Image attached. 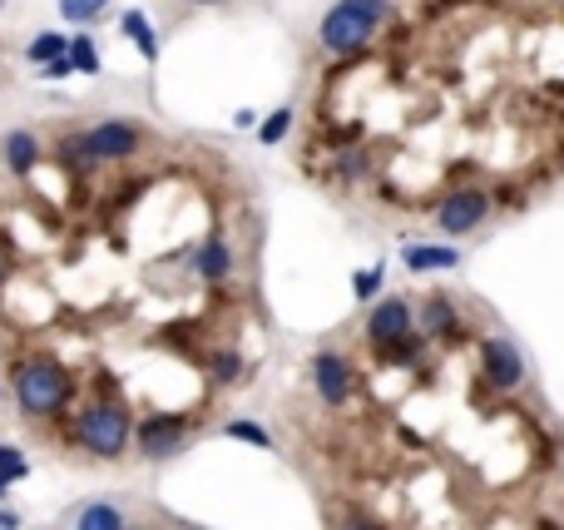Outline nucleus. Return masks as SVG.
<instances>
[{"label": "nucleus", "instance_id": "20e7f679", "mask_svg": "<svg viewBox=\"0 0 564 530\" xmlns=\"http://www.w3.org/2000/svg\"><path fill=\"white\" fill-rule=\"evenodd\" d=\"M144 144V129L134 119H95L85 134L65 139V159L69 164H119V159H134Z\"/></svg>", "mask_w": 564, "mask_h": 530}, {"label": "nucleus", "instance_id": "9b49d317", "mask_svg": "<svg viewBox=\"0 0 564 530\" xmlns=\"http://www.w3.org/2000/svg\"><path fill=\"white\" fill-rule=\"evenodd\" d=\"M401 263H406V273H416V278L456 273V268H460V248H451V244H406V248H401Z\"/></svg>", "mask_w": 564, "mask_h": 530}, {"label": "nucleus", "instance_id": "c85d7f7f", "mask_svg": "<svg viewBox=\"0 0 564 530\" xmlns=\"http://www.w3.org/2000/svg\"><path fill=\"white\" fill-rule=\"evenodd\" d=\"M0 10H6V0H0Z\"/></svg>", "mask_w": 564, "mask_h": 530}, {"label": "nucleus", "instance_id": "cd10ccee", "mask_svg": "<svg viewBox=\"0 0 564 530\" xmlns=\"http://www.w3.org/2000/svg\"><path fill=\"white\" fill-rule=\"evenodd\" d=\"M0 278H6V263H0Z\"/></svg>", "mask_w": 564, "mask_h": 530}, {"label": "nucleus", "instance_id": "b1692460", "mask_svg": "<svg viewBox=\"0 0 564 530\" xmlns=\"http://www.w3.org/2000/svg\"><path fill=\"white\" fill-rule=\"evenodd\" d=\"M0 530H20V516L10 506H0Z\"/></svg>", "mask_w": 564, "mask_h": 530}, {"label": "nucleus", "instance_id": "1a4fd4ad", "mask_svg": "<svg viewBox=\"0 0 564 530\" xmlns=\"http://www.w3.org/2000/svg\"><path fill=\"white\" fill-rule=\"evenodd\" d=\"M411 327H416V298L411 293H387V298H377V303L361 313L357 337L361 343H391V337L411 333Z\"/></svg>", "mask_w": 564, "mask_h": 530}, {"label": "nucleus", "instance_id": "ddd939ff", "mask_svg": "<svg viewBox=\"0 0 564 530\" xmlns=\"http://www.w3.org/2000/svg\"><path fill=\"white\" fill-rule=\"evenodd\" d=\"M243 372H248V363H243L238 347H218V353H208V377H214V387L243 382Z\"/></svg>", "mask_w": 564, "mask_h": 530}, {"label": "nucleus", "instance_id": "4468645a", "mask_svg": "<svg viewBox=\"0 0 564 530\" xmlns=\"http://www.w3.org/2000/svg\"><path fill=\"white\" fill-rule=\"evenodd\" d=\"M124 511H119L115 501H89V506H79V516H75V530H124Z\"/></svg>", "mask_w": 564, "mask_h": 530}, {"label": "nucleus", "instance_id": "423d86ee", "mask_svg": "<svg viewBox=\"0 0 564 530\" xmlns=\"http://www.w3.org/2000/svg\"><path fill=\"white\" fill-rule=\"evenodd\" d=\"M476 367H480V382L490 387L496 397H525L530 387V363L506 333H480L476 343Z\"/></svg>", "mask_w": 564, "mask_h": 530}, {"label": "nucleus", "instance_id": "6ab92c4d", "mask_svg": "<svg viewBox=\"0 0 564 530\" xmlns=\"http://www.w3.org/2000/svg\"><path fill=\"white\" fill-rule=\"evenodd\" d=\"M332 526L337 530H387L371 511H361V506H337V521Z\"/></svg>", "mask_w": 564, "mask_h": 530}, {"label": "nucleus", "instance_id": "f3484780", "mask_svg": "<svg viewBox=\"0 0 564 530\" xmlns=\"http://www.w3.org/2000/svg\"><path fill=\"white\" fill-rule=\"evenodd\" d=\"M25 476H30V462L15 452V446H6V442H0V486H6V491H10V486H15V482H25Z\"/></svg>", "mask_w": 564, "mask_h": 530}, {"label": "nucleus", "instance_id": "a878e982", "mask_svg": "<svg viewBox=\"0 0 564 530\" xmlns=\"http://www.w3.org/2000/svg\"><path fill=\"white\" fill-rule=\"evenodd\" d=\"M198 6H214V0H198Z\"/></svg>", "mask_w": 564, "mask_h": 530}, {"label": "nucleus", "instance_id": "a211bd4d", "mask_svg": "<svg viewBox=\"0 0 564 530\" xmlns=\"http://www.w3.org/2000/svg\"><path fill=\"white\" fill-rule=\"evenodd\" d=\"M109 0H59V15L69 20V25H89V20L105 15Z\"/></svg>", "mask_w": 564, "mask_h": 530}, {"label": "nucleus", "instance_id": "f257e3e1", "mask_svg": "<svg viewBox=\"0 0 564 530\" xmlns=\"http://www.w3.org/2000/svg\"><path fill=\"white\" fill-rule=\"evenodd\" d=\"M302 174L371 224H426L451 194L496 218L564 184V0H397L361 55L327 60Z\"/></svg>", "mask_w": 564, "mask_h": 530}, {"label": "nucleus", "instance_id": "dca6fc26", "mask_svg": "<svg viewBox=\"0 0 564 530\" xmlns=\"http://www.w3.org/2000/svg\"><path fill=\"white\" fill-rule=\"evenodd\" d=\"M69 69H79V75H95L99 69V55H95V40L89 35H69V50H65Z\"/></svg>", "mask_w": 564, "mask_h": 530}, {"label": "nucleus", "instance_id": "bb28decb", "mask_svg": "<svg viewBox=\"0 0 564 530\" xmlns=\"http://www.w3.org/2000/svg\"><path fill=\"white\" fill-rule=\"evenodd\" d=\"M0 501H6V486H0Z\"/></svg>", "mask_w": 564, "mask_h": 530}, {"label": "nucleus", "instance_id": "393cba45", "mask_svg": "<svg viewBox=\"0 0 564 530\" xmlns=\"http://www.w3.org/2000/svg\"><path fill=\"white\" fill-rule=\"evenodd\" d=\"M45 75H50V79H59V75H69V60H55V65H45Z\"/></svg>", "mask_w": 564, "mask_h": 530}, {"label": "nucleus", "instance_id": "6e6552de", "mask_svg": "<svg viewBox=\"0 0 564 530\" xmlns=\"http://www.w3.org/2000/svg\"><path fill=\"white\" fill-rule=\"evenodd\" d=\"M194 436V417L188 412H149L144 422L134 426V446L149 456V462H169L178 456Z\"/></svg>", "mask_w": 564, "mask_h": 530}, {"label": "nucleus", "instance_id": "f03ea898", "mask_svg": "<svg viewBox=\"0 0 564 530\" xmlns=\"http://www.w3.org/2000/svg\"><path fill=\"white\" fill-rule=\"evenodd\" d=\"M391 15H397V0H337L317 25L322 55L327 60L361 55V50L391 25Z\"/></svg>", "mask_w": 564, "mask_h": 530}, {"label": "nucleus", "instance_id": "412c9836", "mask_svg": "<svg viewBox=\"0 0 564 530\" xmlns=\"http://www.w3.org/2000/svg\"><path fill=\"white\" fill-rule=\"evenodd\" d=\"M124 30H129V35H134V40H139V50H144V55H149V60H154V55H159V35H154V30H149V25H144V15H139V10H129V15H124Z\"/></svg>", "mask_w": 564, "mask_h": 530}, {"label": "nucleus", "instance_id": "aec40b11", "mask_svg": "<svg viewBox=\"0 0 564 530\" xmlns=\"http://www.w3.org/2000/svg\"><path fill=\"white\" fill-rule=\"evenodd\" d=\"M224 432L238 436V442H248V446H263V452H273V436H268V426H258V422H228Z\"/></svg>", "mask_w": 564, "mask_h": 530}, {"label": "nucleus", "instance_id": "5701e85b", "mask_svg": "<svg viewBox=\"0 0 564 530\" xmlns=\"http://www.w3.org/2000/svg\"><path fill=\"white\" fill-rule=\"evenodd\" d=\"M377 293H381V268H371V273H357V298H361V303H371Z\"/></svg>", "mask_w": 564, "mask_h": 530}, {"label": "nucleus", "instance_id": "f8f14e48", "mask_svg": "<svg viewBox=\"0 0 564 530\" xmlns=\"http://www.w3.org/2000/svg\"><path fill=\"white\" fill-rule=\"evenodd\" d=\"M0 164L10 169L15 179H30L40 164V139L35 129H6V139H0Z\"/></svg>", "mask_w": 564, "mask_h": 530}, {"label": "nucleus", "instance_id": "0eeeda50", "mask_svg": "<svg viewBox=\"0 0 564 530\" xmlns=\"http://www.w3.org/2000/svg\"><path fill=\"white\" fill-rule=\"evenodd\" d=\"M307 382H312V397H317L327 412H341V407L357 397V363H351V353L327 343L307 357Z\"/></svg>", "mask_w": 564, "mask_h": 530}, {"label": "nucleus", "instance_id": "4be33fe9", "mask_svg": "<svg viewBox=\"0 0 564 530\" xmlns=\"http://www.w3.org/2000/svg\"><path fill=\"white\" fill-rule=\"evenodd\" d=\"M288 125H292V109H278V115L263 125V144H278V139L288 134Z\"/></svg>", "mask_w": 564, "mask_h": 530}, {"label": "nucleus", "instance_id": "7ed1b4c3", "mask_svg": "<svg viewBox=\"0 0 564 530\" xmlns=\"http://www.w3.org/2000/svg\"><path fill=\"white\" fill-rule=\"evenodd\" d=\"M10 387H15V402L25 417H55L59 407H69V392H75L69 372L55 357H25L15 367V382Z\"/></svg>", "mask_w": 564, "mask_h": 530}, {"label": "nucleus", "instance_id": "2eb2a0df", "mask_svg": "<svg viewBox=\"0 0 564 530\" xmlns=\"http://www.w3.org/2000/svg\"><path fill=\"white\" fill-rule=\"evenodd\" d=\"M65 50H69V35H59V30H40V35L25 45V60L30 65H55V60H65Z\"/></svg>", "mask_w": 564, "mask_h": 530}, {"label": "nucleus", "instance_id": "39448f33", "mask_svg": "<svg viewBox=\"0 0 564 530\" xmlns=\"http://www.w3.org/2000/svg\"><path fill=\"white\" fill-rule=\"evenodd\" d=\"M75 442L85 446L89 456L115 462V456H124L129 442H134V417H129L124 402H95V407H85V412H79Z\"/></svg>", "mask_w": 564, "mask_h": 530}, {"label": "nucleus", "instance_id": "9d476101", "mask_svg": "<svg viewBox=\"0 0 564 530\" xmlns=\"http://www.w3.org/2000/svg\"><path fill=\"white\" fill-rule=\"evenodd\" d=\"M188 268H194L198 283H228L234 278V244H228L224 234H208L204 244L188 248Z\"/></svg>", "mask_w": 564, "mask_h": 530}]
</instances>
